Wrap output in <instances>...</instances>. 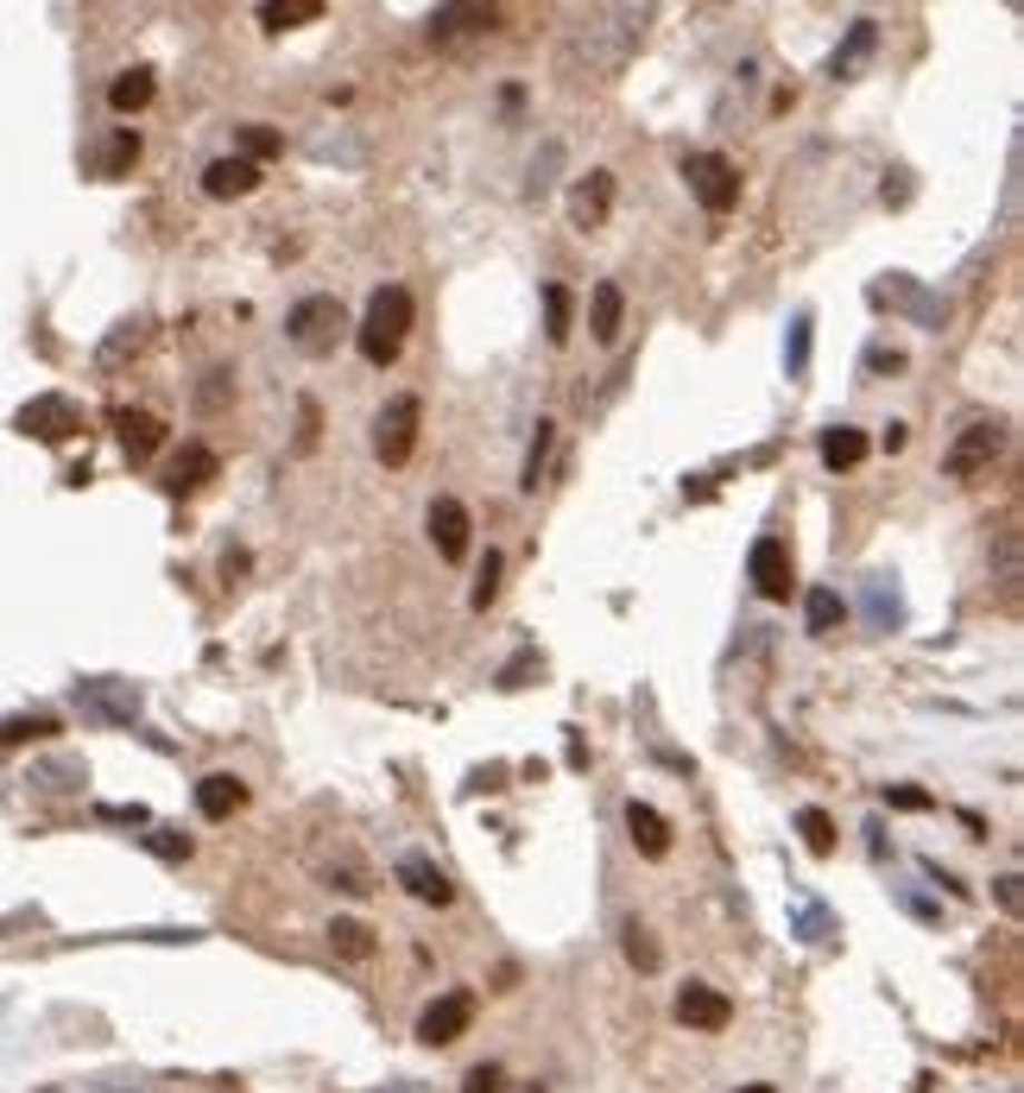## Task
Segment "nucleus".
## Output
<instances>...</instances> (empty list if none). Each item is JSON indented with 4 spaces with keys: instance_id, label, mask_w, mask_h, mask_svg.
Segmentation results:
<instances>
[{
    "instance_id": "1",
    "label": "nucleus",
    "mask_w": 1024,
    "mask_h": 1093,
    "mask_svg": "<svg viewBox=\"0 0 1024 1093\" xmlns=\"http://www.w3.org/2000/svg\"><path fill=\"white\" fill-rule=\"evenodd\" d=\"M405 329H412V292H405V285H380V292L367 297V316H361L355 342L374 367H393L398 348H405Z\"/></svg>"
},
{
    "instance_id": "29",
    "label": "nucleus",
    "mask_w": 1024,
    "mask_h": 1093,
    "mask_svg": "<svg viewBox=\"0 0 1024 1093\" xmlns=\"http://www.w3.org/2000/svg\"><path fill=\"white\" fill-rule=\"evenodd\" d=\"M134 158H139V134H134V127H120V134L101 146V177H120Z\"/></svg>"
},
{
    "instance_id": "5",
    "label": "nucleus",
    "mask_w": 1024,
    "mask_h": 1093,
    "mask_svg": "<svg viewBox=\"0 0 1024 1093\" xmlns=\"http://www.w3.org/2000/svg\"><path fill=\"white\" fill-rule=\"evenodd\" d=\"M13 430H26V436H39V443H63V436H77L82 417L70 398H58V392H45V398H32V405H20V417H13Z\"/></svg>"
},
{
    "instance_id": "14",
    "label": "nucleus",
    "mask_w": 1024,
    "mask_h": 1093,
    "mask_svg": "<svg viewBox=\"0 0 1024 1093\" xmlns=\"http://www.w3.org/2000/svg\"><path fill=\"white\" fill-rule=\"evenodd\" d=\"M216 474H221V455H216V450H203V443H190V450H184L171 469H165V488H171V493H197V488H209Z\"/></svg>"
},
{
    "instance_id": "26",
    "label": "nucleus",
    "mask_w": 1024,
    "mask_h": 1093,
    "mask_svg": "<svg viewBox=\"0 0 1024 1093\" xmlns=\"http://www.w3.org/2000/svg\"><path fill=\"white\" fill-rule=\"evenodd\" d=\"M551 443H557V424H551V417H538V436H532V450H525V474H519V488H525V493H538V481H544Z\"/></svg>"
},
{
    "instance_id": "4",
    "label": "nucleus",
    "mask_w": 1024,
    "mask_h": 1093,
    "mask_svg": "<svg viewBox=\"0 0 1024 1093\" xmlns=\"http://www.w3.org/2000/svg\"><path fill=\"white\" fill-rule=\"evenodd\" d=\"M342 329H348V316H342L335 297H304V304H292V316H285V335H292V348H304V354H329Z\"/></svg>"
},
{
    "instance_id": "13",
    "label": "nucleus",
    "mask_w": 1024,
    "mask_h": 1093,
    "mask_svg": "<svg viewBox=\"0 0 1024 1093\" xmlns=\"http://www.w3.org/2000/svg\"><path fill=\"white\" fill-rule=\"evenodd\" d=\"M608 209H613V171H589L582 184H575V196H570V221H575V228H601Z\"/></svg>"
},
{
    "instance_id": "3",
    "label": "nucleus",
    "mask_w": 1024,
    "mask_h": 1093,
    "mask_svg": "<svg viewBox=\"0 0 1024 1093\" xmlns=\"http://www.w3.org/2000/svg\"><path fill=\"white\" fill-rule=\"evenodd\" d=\"M683 177H690V196L709 215H728L733 203H740V165H733V158H721V152L683 158Z\"/></svg>"
},
{
    "instance_id": "23",
    "label": "nucleus",
    "mask_w": 1024,
    "mask_h": 1093,
    "mask_svg": "<svg viewBox=\"0 0 1024 1093\" xmlns=\"http://www.w3.org/2000/svg\"><path fill=\"white\" fill-rule=\"evenodd\" d=\"M570 323H575L570 285H544V335H551V348H563V342H570Z\"/></svg>"
},
{
    "instance_id": "18",
    "label": "nucleus",
    "mask_w": 1024,
    "mask_h": 1093,
    "mask_svg": "<svg viewBox=\"0 0 1024 1093\" xmlns=\"http://www.w3.org/2000/svg\"><path fill=\"white\" fill-rule=\"evenodd\" d=\"M500 7H436L431 13V39H455V32H493Z\"/></svg>"
},
{
    "instance_id": "41",
    "label": "nucleus",
    "mask_w": 1024,
    "mask_h": 1093,
    "mask_svg": "<svg viewBox=\"0 0 1024 1093\" xmlns=\"http://www.w3.org/2000/svg\"><path fill=\"white\" fill-rule=\"evenodd\" d=\"M1000 904L1018 917V873H1005V879H1000Z\"/></svg>"
},
{
    "instance_id": "39",
    "label": "nucleus",
    "mask_w": 1024,
    "mask_h": 1093,
    "mask_svg": "<svg viewBox=\"0 0 1024 1093\" xmlns=\"http://www.w3.org/2000/svg\"><path fill=\"white\" fill-rule=\"evenodd\" d=\"M152 854H165V859H184V854H190V840H184V835H171V828H158V835H152Z\"/></svg>"
},
{
    "instance_id": "8",
    "label": "nucleus",
    "mask_w": 1024,
    "mask_h": 1093,
    "mask_svg": "<svg viewBox=\"0 0 1024 1093\" xmlns=\"http://www.w3.org/2000/svg\"><path fill=\"white\" fill-rule=\"evenodd\" d=\"M474 1024V993H443L431 1005V1012L417 1017V1043H431V1050H443V1043H455V1036Z\"/></svg>"
},
{
    "instance_id": "33",
    "label": "nucleus",
    "mask_w": 1024,
    "mask_h": 1093,
    "mask_svg": "<svg viewBox=\"0 0 1024 1093\" xmlns=\"http://www.w3.org/2000/svg\"><path fill=\"white\" fill-rule=\"evenodd\" d=\"M627 955H632V967H646V974H658V961H664V955H658V942H651L639 923L627 929Z\"/></svg>"
},
{
    "instance_id": "42",
    "label": "nucleus",
    "mask_w": 1024,
    "mask_h": 1093,
    "mask_svg": "<svg viewBox=\"0 0 1024 1093\" xmlns=\"http://www.w3.org/2000/svg\"><path fill=\"white\" fill-rule=\"evenodd\" d=\"M386 1093H424V1087H386Z\"/></svg>"
},
{
    "instance_id": "43",
    "label": "nucleus",
    "mask_w": 1024,
    "mask_h": 1093,
    "mask_svg": "<svg viewBox=\"0 0 1024 1093\" xmlns=\"http://www.w3.org/2000/svg\"><path fill=\"white\" fill-rule=\"evenodd\" d=\"M740 1093H771V1087H740Z\"/></svg>"
},
{
    "instance_id": "25",
    "label": "nucleus",
    "mask_w": 1024,
    "mask_h": 1093,
    "mask_svg": "<svg viewBox=\"0 0 1024 1093\" xmlns=\"http://www.w3.org/2000/svg\"><path fill=\"white\" fill-rule=\"evenodd\" d=\"M152 89H158V82H152V70H127V77H115V82H108V101H115L120 115H139V108L152 101Z\"/></svg>"
},
{
    "instance_id": "31",
    "label": "nucleus",
    "mask_w": 1024,
    "mask_h": 1093,
    "mask_svg": "<svg viewBox=\"0 0 1024 1093\" xmlns=\"http://www.w3.org/2000/svg\"><path fill=\"white\" fill-rule=\"evenodd\" d=\"M797 828H804V847H809V854H835V821H828L823 809H804V816H797Z\"/></svg>"
},
{
    "instance_id": "28",
    "label": "nucleus",
    "mask_w": 1024,
    "mask_h": 1093,
    "mask_svg": "<svg viewBox=\"0 0 1024 1093\" xmlns=\"http://www.w3.org/2000/svg\"><path fill=\"white\" fill-rule=\"evenodd\" d=\"M329 948H335V955H348V961H367V955H374V929L342 917V923H329Z\"/></svg>"
},
{
    "instance_id": "32",
    "label": "nucleus",
    "mask_w": 1024,
    "mask_h": 1093,
    "mask_svg": "<svg viewBox=\"0 0 1024 1093\" xmlns=\"http://www.w3.org/2000/svg\"><path fill=\"white\" fill-rule=\"evenodd\" d=\"M45 733H58V721H51V715H32V721H0V746H13V740H45Z\"/></svg>"
},
{
    "instance_id": "21",
    "label": "nucleus",
    "mask_w": 1024,
    "mask_h": 1093,
    "mask_svg": "<svg viewBox=\"0 0 1024 1093\" xmlns=\"http://www.w3.org/2000/svg\"><path fill=\"white\" fill-rule=\"evenodd\" d=\"M823 462H828V469H860V462H867V436H860L854 424L823 430Z\"/></svg>"
},
{
    "instance_id": "36",
    "label": "nucleus",
    "mask_w": 1024,
    "mask_h": 1093,
    "mask_svg": "<svg viewBox=\"0 0 1024 1093\" xmlns=\"http://www.w3.org/2000/svg\"><path fill=\"white\" fill-rule=\"evenodd\" d=\"M1000 582H1005V594H1018V538L1012 531L1000 538Z\"/></svg>"
},
{
    "instance_id": "16",
    "label": "nucleus",
    "mask_w": 1024,
    "mask_h": 1093,
    "mask_svg": "<svg viewBox=\"0 0 1024 1093\" xmlns=\"http://www.w3.org/2000/svg\"><path fill=\"white\" fill-rule=\"evenodd\" d=\"M620 323H627V292L613 285V278H601L589 297V329L594 342H620Z\"/></svg>"
},
{
    "instance_id": "11",
    "label": "nucleus",
    "mask_w": 1024,
    "mask_h": 1093,
    "mask_svg": "<svg viewBox=\"0 0 1024 1093\" xmlns=\"http://www.w3.org/2000/svg\"><path fill=\"white\" fill-rule=\"evenodd\" d=\"M115 436H120V450H127V462H146V455H158V443H165V417L120 405L115 411Z\"/></svg>"
},
{
    "instance_id": "9",
    "label": "nucleus",
    "mask_w": 1024,
    "mask_h": 1093,
    "mask_svg": "<svg viewBox=\"0 0 1024 1093\" xmlns=\"http://www.w3.org/2000/svg\"><path fill=\"white\" fill-rule=\"evenodd\" d=\"M469 506L462 500H450V493H436L431 500V538H436V550H443V563H462L469 557Z\"/></svg>"
},
{
    "instance_id": "22",
    "label": "nucleus",
    "mask_w": 1024,
    "mask_h": 1093,
    "mask_svg": "<svg viewBox=\"0 0 1024 1093\" xmlns=\"http://www.w3.org/2000/svg\"><path fill=\"white\" fill-rule=\"evenodd\" d=\"M873 45H879V26H873V20H854V32H847V45L835 51V58H828V77H854V70L867 63V51H873Z\"/></svg>"
},
{
    "instance_id": "15",
    "label": "nucleus",
    "mask_w": 1024,
    "mask_h": 1093,
    "mask_svg": "<svg viewBox=\"0 0 1024 1093\" xmlns=\"http://www.w3.org/2000/svg\"><path fill=\"white\" fill-rule=\"evenodd\" d=\"M627 835H632V847H639L646 859H664L670 854V821L658 816L651 802H639V797L627 802Z\"/></svg>"
},
{
    "instance_id": "6",
    "label": "nucleus",
    "mask_w": 1024,
    "mask_h": 1093,
    "mask_svg": "<svg viewBox=\"0 0 1024 1093\" xmlns=\"http://www.w3.org/2000/svg\"><path fill=\"white\" fill-rule=\"evenodd\" d=\"M747 575H752V588H759L766 601H790L797 569H790V544H785V538H759L752 557H747Z\"/></svg>"
},
{
    "instance_id": "7",
    "label": "nucleus",
    "mask_w": 1024,
    "mask_h": 1093,
    "mask_svg": "<svg viewBox=\"0 0 1024 1093\" xmlns=\"http://www.w3.org/2000/svg\"><path fill=\"white\" fill-rule=\"evenodd\" d=\"M1005 450V430L1000 424H967L955 443H948V455H943V469L955 474V481H967V474H981L993 455Z\"/></svg>"
},
{
    "instance_id": "10",
    "label": "nucleus",
    "mask_w": 1024,
    "mask_h": 1093,
    "mask_svg": "<svg viewBox=\"0 0 1024 1093\" xmlns=\"http://www.w3.org/2000/svg\"><path fill=\"white\" fill-rule=\"evenodd\" d=\"M398 885H405V892H412L417 904H436V910H443V904L455 898L450 873H443L436 859H424V854H405V859H398Z\"/></svg>"
},
{
    "instance_id": "17",
    "label": "nucleus",
    "mask_w": 1024,
    "mask_h": 1093,
    "mask_svg": "<svg viewBox=\"0 0 1024 1093\" xmlns=\"http://www.w3.org/2000/svg\"><path fill=\"white\" fill-rule=\"evenodd\" d=\"M240 802H247V784L228 778V771H209V778L197 784V809H203L209 821H228V816L240 809Z\"/></svg>"
},
{
    "instance_id": "38",
    "label": "nucleus",
    "mask_w": 1024,
    "mask_h": 1093,
    "mask_svg": "<svg viewBox=\"0 0 1024 1093\" xmlns=\"http://www.w3.org/2000/svg\"><path fill=\"white\" fill-rule=\"evenodd\" d=\"M197 398H203V411H216L221 398H228V367H216V373H209V380H203V392H197Z\"/></svg>"
},
{
    "instance_id": "2",
    "label": "nucleus",
    "mask_w": 1024,
    "mask_h": 1093,
    "mask_svg": "<svg viewBox=\"0 0 1024 1093\" xmlns=\"http://www.w3.org/2000/svg\"><path fill=\"white\" fill-rule=\"evenodd\" d=\"M417 424H424V405H417L412 392H398V398H386V411L374 417V455L386 462V469H405L417 450Z\"/></svg>"
},
{
    "instance_id": "37",
    "label": "nucleus",
    "mask_w": 1024,
    "mask_h": 1093,
    "mask_svg": "<svg viewBox=\"0 0 1024 1093\" xmlns=\"http://www.w3.org/2000/svg\"><path fill=\"white\" fill-rule=\"evenodd\" d=\"M462 1093H500V1069H493V1062H481V1069H469V1081H462Z\"/></svg>"
},
{
    "instance_id": "12",
    "label": "nucleus",
    "mask_w": 1024,
    "mask_h": 1093,
    "mask_svg": "<svg viewBox=\"0 0 1024 1093\" xmlns=\"http://www.w3.org/2000/svg\"><path fill=\"white\" fill-rule=\"evenodd\" d=\"M677 1017H683L690 1031H728L733 1005H728V993H715V986H683V993H677Z\"/></svg>"
},
{
    "instance_id": "24",
    "label": "nucleus",
    "mask_w": 1024,
    "mask_h": 1093,
    "mask_svg": "<svg viewBox=\"0 0 1024 1093\" xmlns=\"http://www.w3.org/2000/svg\"><path fill=\"white\" fill-rule=\"evenodd\" d=\"M804 620H809V632H816V639H828V632H835V626L847 620L841 594H835V588H809V601H804Z\"/></svg>"
},
{
    "instance_id": "20",
    "label": "nucleus",
    "mask_w": 1024,
    "mask_h": 1093,
    "mask_svg": "<svg viewBox=\"0 0 1024 1093\" xmlns=\"http://www.w3.org/2000/svg\"><path fill=\"white\" fill-rule=\"evenodd\" d=\"M254 184H259V165H247V158H216L203 171V190L209 196H247Z\"/></svg>"
},
{
    "instance_id": "19",
    "label": "nucleus",
    "mask_w": 1024,
    "mask_h": 1093,
    "mask_svg": "<svg viewBox=\"0 0 1024 1093\" xmlns=\"http://www.w3.org/2000/svg\"><path fill=\"white\" fill-rule=\"evenodd\" d=\"M77 702L89 708V715H101V721H134L139 715V696L134 689H115V683H82Z\"/></svg>"
},
{
    "instance_id": "34",
    "label": "nucleus",
    "mask_w": 1024,
    "mask_h": 1093,
    "mask_svg": "<svg viewBox=\"0 0 1024 1093\" xmlns=\"http://www.w3.org/2000/svg\"><path fill=\"white\" fill-rule=\"evenodd\" d=\"M493 594H500V557L488 550V557H481V575H474V607H488Z\"/></svg>"
},
{
    "instance_id": "30",
    "label": "nucleus",
    "mask_w": 1024,
    "mask_h": 1093,
    "mask_svg": "<svg viewBox=\"0 0 1024 1093\" xmlns=\"http://www.w3.org/2000/svg\"><path fill=\"white\" fill-rule=\"evenodd\" d=\"M235 146H240L235 158H247V165H259V158H273L278 146H285V139H278L273 127H240V134H235Z\"/></svg>"
},
{
    "instance_id": "27",
    "label": "nucleus",
    "mask_w": 1024,
    "mask_h": 1093,
    "mask_svg": "<svg viewBox=\"0 0 1024 1093\" xmlns=\"http://www.w3.org/2000/svg\"><path fill=\"white\" fill-rule=\"evenodd\" d=\"M259 20L273 26V32H285V26L323 20V0H266V7H259Z\"/></svg>"
},
{
    "instance_id": "35",
    "label": "nucleus",
    "mask_w": 1024,
    "mask_h": 1093,
    "mask_svg": "<svg viewBox=\"0 0 1024 1093\" xmlns=\"http://www.w3.org/2000/svg\"><path fill=\"white\" fill-rule=\"evenodd\" d=\"M886 802H892V809H910V816H917V809H929L936 797H929V790H917V784H886Z\"/></svg>"
},
{
    "instance_id": "40",
    "label": "nucleus",
    "mask_w": 1024,
    "mask_h": 1093,
    "mask_svg": "<svg viewBox=\"0 0 1024 1093\" xmlns=\"http://www.w3.org/2000/svg\"><path fill=\"white\" fill-rule=\"evenodd\" d=\"M316 430H323V411H316L311 398H304V430H297V450H311V443H316Z\"/></svg>"
}]
</instances>
